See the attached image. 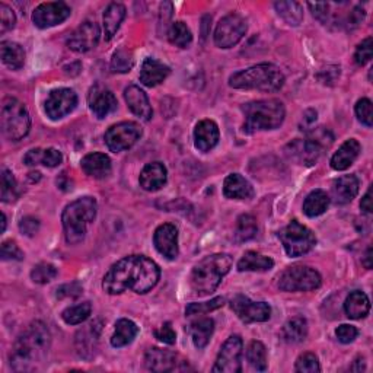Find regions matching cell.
I'll use <instances>...</instances> for the list:
<instances>
[{"label":"cell","mask_w":373,"mask_h":373,"mask_svg":"<svg viewBox=\"0 0 373 373\" xmlns=\"http://www.w3.org/2000/svg\"><path fill=\"white\" fill-rule=\"evenodd\" d=\"M160 277V268L145 255H128L117 261L105 274L102 289L108 295H121L125 290H133L145 295L154 289Z\"/></svg>","instance_id":"6da1fadb"},{"label":"cell","mask_w":373,"mask_h":373,"mask_svg":"<svg viewBox=\"0 0 373 373\" xmlns=\"http://www.w3.org/2000/svg\"><path fill=\"white\" fill-rule=\"evenodd\" d=\"M51 334L49 326L35 321L27 326L14 346L10 354V366L16 372H31L41 365L49 354Z\"/></svg>","instance_id":"7a4b0ae2"},{"label":"cell","mask_w":373,"mask_h":373,"mask_svg":"<svg viewBox=\"0 0 373 373\" xmlns=\"http://www.w3.org/2000/svg\"><path fill=\"white\" fill-rule=\"evenodd\" d=\"M285 75L276 64L261 63L239 72L229 77V86L233 89L276 92L285 85Z\"/></svg>","instance_id":"3957f363"},{"label":"cell","mask_w":373,"mask_h":373,"mask_svg":"<svg viewBox=\"0 0 373 373\" xmlns=\"http://www.w3.org/2000/svg\"><path fill=\"white\" fill-rule=\"evenodd\" d=\"M232 256L228 254L208 255L198 263L191 272L190 286L198 296L213 293L232 268Z\"/></svg>","instance_id":"277c9868"},{"label":"cell","mask_w":373,"mask_h":373,"mask_svg":"<svg viewBox=\"0 0 373 373\" xmlns=\"http://www.w3.org/2000/svg\"><path fill=\"white\" fill-rule=\"evenodd\" d=\"M98 204L93 197H82L66 206L62 215L64 237L67 243H80L86 237V230L97 217Z\"/></svg>","instance_id":"5b68a950"},{"label":"cell","mask_w":373,"mask_h":373,"mask_svg":"<svg viewBox=\"0 0 373 373\" xmlns=\"http://www.w3.org/2000/svg\"><path fill=\"white\" fill-rule=\"evenodd\" d=\"M245 117L243 130L248 133L261 130H276L283 124L286 110L282 101L261 99L242 105Z\"/></svg>","instance_id":"8992f818"},{"label":"cell","mask_w":373,"mask_h":373,"mask_svg":"<svg viewBox=\"0 0 373 373\" xmlns=\"http://www.w3.org/2000/svg\"><path fill=\"white\" fill-rule=\"evenodd\" d=\"M3 136L10 142H19L29 133L31 117L19 99L8 97L2 102V114H0Z\"/></svg>","instance_id":"52a82bcc"},{"label":"cell","mask_w":373,"mask_h":373,"mask_svg":"<svg viewBox=\"0 0 373 373\" xmlns=\"http://www.w3.org/2000/svg\"><path fill=\"white\" fill-rule=\"evenodd\" d=\"M278 238L283 243L286 254L291 258L311 252L317 245L315 233L298 220H291L287 226L280 230Z\"/></svg>","instance_id":"ba28073f"},{"label":"cell","mask_w":373,"mask_h":373,"mask_svg":"<svg viewBox=\"0 0 373 373\" xmlns=\"http://www.w3.org/2000/svg\"><path fill=\"white\" fill-rule=\"evenodd\" d=\"M322 283L321 274L308 265L289 267L278 277V289L283 291H312Z\"/></svg>","instance_id":"9c48e42d"},{"label":"cell","mask_w":373,"mask_h":373,"mask_svg":"<svg viewBox=\"0 0 373 373\" xmlns=\"http://www.w3.org/2000/svg\"><path fill=\"white\" fill-rule=\"evenodd\" d=\"M142 134H143L142 127L137 123L123 121L111 125L107 133H105L104 139L108 149L114 152V154H119V152L133 147L139 142L140 137H142Z\"/></svg>","instance_id":"30bf717a"},{"label":"cell","mask_w":373,"mask_h":373,"mask_svg":"<svg viewBox=\"0 0 373 373\" xmlns=\"http://www.w3.org/2000/svg\"><path fill=\"white\" fill-rule=\"evenodd\" d=\"M247 22L238 14L221 18L215 29V44L220 49H232L247 34Z\"/></svg>","instance_id":"8fae6325"},{"label":"cell","mask_w":373,"mask_h":373,"mask_svg":"<svg viewBox=\"0 0 373 373\" xmlns=\"http://www.w3.org/2000/svg\"><path fill=\"white\" fill-rule=\"evenodd\" d=\"M242 338L239 335H230L220 348L213 372L239 373L242 370Z\"/></svg>","instance_id":"7c38bea8"},{"label":"cell","mask_w":373,"mask_h":373,"mask_svg":"<svg viewBox=\"0 0 373 373\" xmlns=\"http://www.w3.org/2000/svg\"><path fill=\"white\" fill-rule=\"evenodd\" d=\"M230 308L245 324L265 322L272 317V308L267 302H254L242 295H238L230 300Z\"/></svg>","instance_id":"4fadbf2b"},{"label":"cell","mask_w":373,"mask_h":373,"mask_svg":"<svg viewBox=\"0 0 373 373\" xmlns=\"http://www.w3.org/2000/svg\"><path fill=\"white\" fill-rule=\"evenodd\" d=\"M70 14H72V9H70L64 2H49V3H41L40 6L35 8L32 14V22L35 27L40 29H47L56 25H60L64 22Z\"/></svg>","instance_id":"5bb4252c"},{"label":"cell","mask_w":373,"mask_h":373,"mask_svg":"<svg viewBox=\"0 0 373 373\" xmlns=\"http://www.w3.org/2000/svg\"><path fill=\"white\" fill-rule=\"evenodd\" d=\"M101 40V28L97 22L86 21L67 38V47L75 53H88L95 49Z\"/></svg>","instance_id":"9a60e30c"},{"label":"cell","mask_w":373,"mask_h":373,"mask_svg":"<svg viewBox=\"0 0 373 373\" xmlns=\"http://www.w3.org/2000/svg\"><path fill=\"white\" fill-rule=\"evenodd\" d=\"M77 105V95L69 88H58L50 92L45 101V114L51 120H62L63 117L72 112Z\"/></svg>","instance_id":"2e32d148"},{"label":"cell","mask_w":373,"mask_h":373,"mask_svg":"<svg viewBox=\"0 0 373 373\" xmlns=\"http://www.w3.org/2000/svg\"><path fill=\"white\" fill-rule=\"evenodd\" d=\"M88 104L92 114L99 120L105 119V117L114 112L117 107H119V102H117L114 93L110 89L104 88L98 84L91 88L88 95Z\"/></svg>","instance_id":"e0dca14e"},{"label":"cell","mask_w":373,"mask_h":373,"mask_svg":"<svg viewBox=\"0 0 373 373\" xmlns=\"http://www.w3.org/2000/svg\"><path fill=\"white\" fill-rule=\"evenodd\" d=\"M155 248L167 260H175L180 254L178 250V229L171 224L160 225L154 235Z\"/></svg>","instance_id":"ac0fdd59"},{"label":"cell","mask_w":373,"mask_h":373,"mask_svg":"<svg viewBox=\"0 0 373 373\" xmlns=\"http://www.w3.org/2000/svg\"><path fill=\"white\" fill-rule=\"evenodd\" d=\"M322 149L318 145H315L309 139L305 140L296 139L293 142H290L286 147V155L291 160H295L305 167H312L313 163L320 159Z\"/></svg>","instance_id":"d6986e66"},{"label":"cell","mask_w":373,"mask_h":373,"mask_svg":"<svg viewBox=\"0 0 373 373\" xmlns=\"http://www.w3.org/2000/svg\"><path fill=\"white\" fill-rule=\"evenodd\" d=\"M181 361L184 360H180L177 353L159 347L149 348L145 354V365L152 372H172L178 369Z\"/></svg>","instance_id":"ffe728a7"},{"label":"cell","mask_w":373,"mask_h":373,"mask_svg":"<svg viewBox=\"0 0 373 373\" xmlns=\"http://www.w3.org/2000/svg\"><path fill=\"white\" fill-rule=\"evenodd\" d=\"M124 99L130 111L137 115L140 120L149 121L154 117V110H152V105L143 89H140L136 85L127 86L124 89Z\"/></svg>","instance_id":"44dd1931"},{"label":"cell","mask_w":373,"mask_h":373,"mask_svg":"<svg viewBox=\"0 0 373 373\" xmlns=\"http://www.w3.org/2000/svg\"><path fill=\"white\" fill-rule=\"evenodd\" d=\"M219 139V127L213 120H202L194 128V145L204 154L216 147Z\"/></svg>","instance_id":"7402d4cb"},{"label":"cell","mask_w":373,"mask_h":373,"mask_svg":"<svg viewBox=\"0 0 373 373\" xmlns=\"http://www.w3.org/2000/svg\"><path fill=\"white\" fill-rule=\"evenodd\" d=\"M168 172L163 163L160 162H152L143 168L142 173H140V186L145 191H158L163 185L167 184Z\"/></svg>","instance_id":"603a6c76"},{"label":"cell","mask_w":373,"mask_h":373,"mask_svg":"<svg viewBox=\"0 0 373 373\" xmlns=\"http://www.w3.org/2000/svg\"><path fill=\"white\" fill-rule=\"evenodd\" d=\"M359 193V180L356 175H343L337 178L331 186V197L335 204H347L353 202Z\"/></svg>","instance_id":"cb8c5ba5"},{"label":"cell","mask_w":373,"mask_h":373,"mask_svg":"<svg viewBox=\"0 0 373 373\" xmlns=\"http://www.w3.org/2000/svg\"><path fill=\"white\" fill-rule=\"evenodd\" d=\"M169 72L171 69L167 64L158 62L156 58L147 57L140 70V82L147 88H155L168 77Z\"/></svg>","instance_id":"d4e9b609"},{"label":"cell","mask_w":373,"mask_h":373,"mask_svg":"<svg viewBox=\"0 0 373 373\" xmlns=\"http://www.w3.org/2000/svg\"><path fill=\"white\" fill-rule=\"evenodd\" d=\"M82 171L92 178L102 180L107 178L111 173V159L108 155L98 154V152H93V154L86 155L80 162Z\"/></svg>","instance_id":"484cf974"},{"label":"cell","mask_w":373,"mask_h":373,"mask_svg":"<svg viewBox=\"0 0 373 373\" xmlns=\"http://www.w3.org/2000/svg\"><path fill=\"white\" fill-rule=\"evenodd\" d=\"M361 146L356 139H348L338 147V150L331 158V167L335 171H346L354 163L360 155Z\"/></svg>","instance_id":"4316f807"},{"label":"cell","mask_w":373,"mask_h":373,"mask_svg":"<svg viewBox=\"0 0 373 373\" xmlns=\"http://www.w3.org/2000/svg\"><path fill=\"white\" fill-rule=\"evenodd\" d=\"M224 194L230 200H248L254 197V189L248 180L239 173H230L224 184Z\"/></svg>","instance_id":"83f0119b"},{"label":"cell","mask_w":373,"mask_h":373,"mask_svg":"<svg viewBox=\"0 0 373 373\" xmlns=\"http://www.w3.org/2000/svg\"><path fill=\"white\" fill-rule=\"evenodd\" d=\"M23 162H25V165L28 167L44 165L47 168H56L63 162V155L60 150H57L54 147L32 149L25 155V158H23Z\"/></svg>","instance_id":"f1b7e54d"},{"label":"cell","mask_w":373,"mask_h":373,"mask_svg":"<svg viewBox=\"0 0 373 373\" xmlns=\"http://www.w3.org/2000/svg\"><path fill=\"white\" fill-rule=\"evenodd\" d=\"M369 311H370V300L363 291L354 290L347 296L344 302V312L348 318L361 320L366 317Z\"/></svg>","instance_id":"f546056e"},{"label":"cell","mask_w":373,"mask_h":373,"mask_svg":"<svg viewBox=\"0 0 373 373\" xmlns=\"http://www.w3.org/2000/svg\"><path fill=\"white\" fill-rule=\"evenodd\" d=\"M125 18V6L121 3H111L104 12V31L105 40H111L120 29Z\"/></svg>","instance_id":"4dcf8cb0"},{"label":"cell","mask_w":373,"mask_h":373,"mask_svg":"<svg viewBox=\"0 0 373 373\" xmlns=\"http://www.w3.org/2000/svg\"><path fill=\"white\" fill-rule=\"evenodd\" d=\"M274 267V261L270 256H265L255 251H248L242 255L238 263L239 272H268Z\"/></svg>","instance_id":"1f68e13d"},{"label":"cell","mask_w":373,"mask_h":373,"mask_svg":"<svg viewBox=\"0 0 373 373\" xmlns=\"http://www.w3.org/2000/svg\"><path fill=\"white\" fill-rule=\"evenodd\" d=\"M0 53H2V62L10 70H19L25 64V51L18 43L2 41Z\"/></svg>","instance_id":"d6a6232c"},{"label":"cell","mask_w":373,"mask_h":373,"mask_svg":"<svg viewBox=\"0 0 373 373\" xmlns=\"http://www.w3.org/2000/svg\"><path fill=\"white\" fill-rule=\"evenodd\" d=\"M215 331V321L212 318H200L190 325V334L197 348H204Z\"/></svg>","instance_id":"836d02e7"},{"label":"cell","mask_w":373,"mask_h":373,"mask_svg":"<svg viewBox=\"0 0 373 373\" xmlns=\"http://www.w3.org/2000/svg\"><path fill=\"white\" fill-rule=\"evenodd\" d=\"M139 334V326L132 320H120L115 324V330L111 337L112 347H124L133 343Z\"/></svg>","instance_id":"e575fe53"},{"label":"cell","mask_w":373,"mask_h":373,"mask_svg":"<svg viewBox=\"0 0 373 373\" xmlns=\"http://www.w3.org/2000/svg\"><path fill=\"white\" fill-rule=\"evenodd\" d=\"M330 206V195L324 190L312 191L303 203V213L308 217H318L326 212Z\"/></svg>","instance_id":"d590c367"},{"label":"cell","mask_w":373,"mask_h":373,"mask_svg":"<svg viewBox=\"0 0 373 373\" xmlns=\"http://www.w3.org/2000/svg\"><path fill=\"white\" fill-rule=\"evenodd\" d=\"M308 335V322L305 318L295 317L287 321L282 330V338L287 344L300 343Z\"/></svg>","instance_id":"8d00e7d4"},{"label":"cell","mask_w":373,"mask_h":373,"mask_svg":"<svg viewBox=\"0 0 373 373\" xmlns=\"http://www.w3.org/2000/svg\"><path fill=\"white\" fill-rule=\"evenodd\" d=\"M274 8L277 10V15L282 16L289 25L298 27L303 21V6L298 2H276Z\"/></svg>","instance_id":"74e56055"},{"label":"cell","mask_w":373,"mask_h":373,"mask_svg":"<svg viewBox=\"0 0 373 373\" xmlns=\"http://www.w3.org/2000/svg\"><path fill=\"white\" fill-rule=\"evenodd\" d=\"M168 38L172 45L180 47V49H189L193 43V34L185 22L178 21L171 25L168 31Z\"/></svg>","instance_id":"f35d334b"},{"label":"cell","mask_w":373,"mask_h":373,"mask_svg":"<svg viewBox=\"0 0 373 373\" xmlns=\"http://www.w3.org/2000/svg\"><path fill=\"white\" fill-rule=\"evenodd\" d=\"M92 312L91 302H82L75 306H69L63 311L62 318L67 325H79L85 322Z\"/></svg>","instance_id":"ab89813d"},{"label":"cell","mask_w":373,"mask_h":373,"mask_svg":"<svg viewBox=\"0 0 373 373\" xmlns=\"http://www.w3.org/2000/svg\"><path fill=\"white\" fill-rule=\"evenodd\" d=\"M247 359L252 369L258 372L267 370V348L261 341H252L248 346Z\"/></svg>","instance_id":"60d3db41"},{"label":"cell","mask_w":373,"mask_h":373,"mask_svg":"<svg viewBox=\"0 0 373 373\" xmlns=\"http://www.w3.org/2000/svg\"><path fill=\"white\" fill-rule=\"evenodd\" d=\"M256 232H258V226H256V220L254 216L251 215L239 216L237 221V230H235V237L239 242H247L255 238Z\"/></svg>","instance_id":"b9f144b4"},{"label":"cell","mask_w":373,"mask_h":373,"mask_svg":"<svg viewBox=\"0 0 373 373\" xmlns=\"http://www.w3.org/2000/svg\"><path fill=\"white\" fill-rule=\"evenodd\" d=\"M57 274H58V272L53 264L40 263L38 265H35L32 268L31 278H32V282L37 283V285H47V283L53 282V280L57 277Z\"/></svg>","instance_id":"7bdbcfd3"},{"label":"cell","mask_w":373,"mask_h":373,"mask_svg":"<svg viewBox=\"0 0 373 373\" xmlns=\"http://www.w3.org/2000/svg\"><path fill=\"white\" fill-rule=\"evenodd\" d=\"M18 184L9 169H2V202L3 203H12L18 198Z\"/></svg>","instance_id":"ee69618b"},{"label":"cell","mask_w":373,"mask_h":373,"mask_svg":"<svg viewBox=\"0 0 373 373\" xmlns=\"http://www.w3.org/2000/svg\"><path fill=\"white\" fill-rule=\"evenodd\" d=\"M225 305V299L224 298H215L208 302H203V303H190L189 306L185 309V315L186 317H194V315H203V313H208L212 311H216L219 308H221Z\"/></svg>","instance_id":"f6af8a7d"},{"label":"cell","mask_w":373,"mask_h":373,"mask_svg":"<svg viewBox=\"0 0 373 373\" xmlns=\"http://www.w3.org/2000/svg\"><path fill=\"white\" fill-rule=\"evenodd\" d=\"M133 57L132 54L125 51V50H119L115 51L111 60V69L117 73H127L130 72V69L133 67Z\"/></svg>","instance_id":"bcb514c9"},{"label":"cell","mask_w":373,"mask_h":373,"mask_svg":"<svg viewBox=\"0 0 373 373\" xmlns=\"http://www.w3.org/2000/svg\"><path fill=\"white\" fill-rule=\"evenodd\" d=\"M296 372L300 373H317L321 370L318 357L313 353H303L302 356L298 357L296 360Z\"/></svg>","instance_id":"7dc6e473"},{"label":"cell","mask_w":373,"mask_h":373,"mask_svg":"<svg viewBox=\"0 0 373 373\" xmlns=\"http://www.w3.org/2000/svg\"><path fill=\"white\" fill-rule=\"evenodd\" d=\"M308 139L312 140L315 145H318L322 150L326 147L328 149L333 142H334V136L333 133L328 130V128L325 127H317L312 128V130L308 133Z\"/></svg>","instance_id":"c3c4849f"},{"label":"cell","mask_w":373,"mask_h":373,"mask_svg":"<svg viewBox=\"0 0 373 373\" xmlns=\"http://www.w3.org/2000/svg\"><path fill=\"white\" fill-rule=\"evenodd\" d=\"M356 115L361 124L366 127H372L373 124V111H372V102L368 98H361L356 104Z\"/></svg>","instance_id":"681fc988"},{"label":"cell","mask_w":373,"mask_h":373,"mask_svg":"<svg viewBox=\"0 0 373 373\" xmlns=\"http://www.w3.org/2000/svg\"><path fill=\"white\" fill-rule=\"evenodd\" d=\"M372 47H373V40L372 37H368L366 40L361 41L357 49H356V53H354V62L356 64L359 66H365L366 63L370 62L372 58Z\"/></svg>","instance_id":"f907efd6"},{"label":"cell","mask_w":373,"mask_h":373,"mask_svg":"<svg viewBox=\"0 0 373 373\" xmlns=\"http://www.w3.org/2000/svg\"><path fill=\"white\" fill-rule=\"evenodd\" d=\"M16 16L8 5L0 3V32L5 34L15 27Z\"/></svg>","instance_id":"816d5d0a"},{"label":"cell","mask_w":373,"mask_h":373,"mask_svg":"<svg viewBox=\"0 0 373 373\" xmlns=\"http://www.w3.org/2000/svg\"><path fill=\"white\" fill-rule=\"evenodd\" d=\"M25 258V255L21 251V248L14 241H5L2 243V260H14V261H22Z\"/></svg>","instance_id":"f5cc1de1"},{"label":"cell","mask_w":373,"mask_h":373,"mask_svg":"<svg viewBox=\"0 0 373 373\" xmlns=\"http://www.w3.org/2000/svg\"><path fill=\"white\" fill-rule=\"evenodd\" d=\"M357 328L353 325H348V324H343L338 326V328L335 330V335L338 338V341L343 343V344H350L354 341V338L357 337Z\"/></svg>","instance_id":"db71d44e"},{"label":"cell","mask_w":373,"mask_h":373,"mask_svg":"<svg viewBox=\"0 0 373 373\" xmlns=\"http://www.w3.org/2000/svg\"><path fill=\"white\" fill-rule=\"evenodd\" d=\"M155 337L159 341L169 346L175 344V341H177V334H175L171 322H165L162 326H159L158 330H155Z\"/></svg>","instance_id":"11a10c76"},{"label":"cell","mask_w":373,"mask_h":373,"mask_svg":"<svg viewBox=\"0 0 373 373\" xmlns=\"http://www.w3.org/2000/svg\"><path fill=\"white\" fill-rule=\"evenodd\" d=\"M82 286L79 283H70V285H63L57 289V298L58 299H64V298H72L76 299L82 295Z\"/></svg>","instance_id":"9f6ffc18"},{"label":"cell","mask_w":373,"mask_h":373,"mask_svg":"<svg viewBox=\"0 0 373 373\" xmlns=\"http://www.w3.org/2000/svg\"><path fill=\"white\" fill-rule=\"evenodd\" d=\"M19 229L23 235L34 237L40 229V221H38V219H35L32 216H27L19 221Z\"/></svg>","instance_id":"6f0895ef"},{"label":"cell","mask_w":373,"mask_h":373,"mask_svg":"<svg viewBox=\"0 0 373 373\" xmlns=\"http://www.w3.org/2000/svg\"><path fill=\"white\" fill-rule=\"evenodd\" d=\"M338 77H340V67L338 66H328L318 73V79L324 85H333Z\"/></svg>","instance_id":"680465c9"},{"label":"cell","mask_w":373,"mask_h":373,"mask_svg":"<svg viewBox=\"0 0 373 373\" xmlns=\"http://www.w3.org/2000/svg\"><path fill=\"white\" fill-rule=\"evenodd\" d=\"M360 208L363 210V212H366V213H372L373 212V206H372V189H369L368 193L365 194V197L361 198Z\"/></svg>","instance_id":"91938a15"},{"label":"cell","mask_w":373,"mask_h":373,"mask_svg":"<svg viewBox=\"0 0 373 373\" xmlns=\"http://www.w3.org/2000/svg\"><path fill=\"white\" fill-rule=\"evenodd\" d=\"M303 120H305V128H302V130H308V127H311L315 121H317V111L308 110L303 114Z\"/></svg>","instance_id":"94428289"},{"label":"cell","mask_w":373,"mask_h":373,"mask_svg":"<svg viewBox=\"0 0 373 373\" xmlns=\"http://www.w3.org/2000/svg\"><path fill=\"white\" fill-rule=\"evenodd\" d=\"M372 247H369L368 248V251H366V255H365V258H363V265L368 268V270H370V268H372Z\"/></svg>","instance_id":"6125c7cd"},{"label":"cell","mask_w":373,"mask_h":373,"mask_svg":"<svg viewBox=\"0 0 373 373\" xmlns=\"http://www.w3.org/2000/svg\"><path fill=\"white\" fill-rule=\"evenodd\" d=\"M5 229H6V216L5 213H2V232H5Z\"/></svg>","instance_id":"be15d7a7"}]
</instances>
